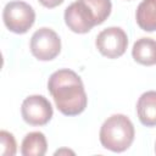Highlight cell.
Segmentation results:
<instances>
[{
    "mask_svg": "<svg viewBox=\"0 0 156 156\" xmlns=\"http://www.w3.org/2000/svg\"><path fill=\"white\" fill-rule=\"evenodd\" d=\"M155 152H156V144H155Z\"/></svg>",
    "mask_w": 156,
    "mask_h": 156,
    "instance_id": "9a60e30c",
    "label": "cell"
},
{
    "mask_svg": "<svg viewBox=\"0 0 156 156\" xmlns=\"http://www.w3.org/2000/svg\"><path fill=\"white\" fill-rule=\"evenodd\" d=\"M135 135L132 121L121 113L110 116L100 128L101 145L113 152L126 151L133 143Z\"/></svg>",
    "mask_w": 156,
    "mask_h": 156,
    "instance_id": "7a4b0ae2",
    "label": "cell"
},
{
    "mask_svg": "<svg viewBox=\"0 0 156 156\" xmlns=\"http://www.w3.org/2000/svg\"><path fill=\"white\" fill-rule=\"evenodd\" d=\"M95 45L101 55L108 58H117L126 52L128 37L122 28L108 27L98 34Z\"/></svg>",
    "mask_w": 156,
    "mask_h": 156,
    "instance_id": "5b68a950",
    "label": "cell"
},
{
    "mask_svg": "<svg viewBox=\"0 0 156 156\" xmlns=\"http://www.w3.org/2000/svg\"><path fill=\"white\" fill-rule=\"evenodd\" d=\"M83 1H85L89 5V7L93 10L98 24L105 22V20H107V17L111 13V9H112L111 0H83Z\"/></svg>",
    "mask_w": 156,
    "mask_h": 156,
    "instance_id": "7c38bea8",
    "label": "cell"
},
{
    "mask_svg": "<svg viewBox=\"0 0 156 156\" xmlns=\"http://www.w3.org/2000/svg\"><path fill=\"white\" fill-rule=\"evenodd\" d=\"M132 56L140 65H156V40L151 38L138 39L133 45Z\"/></svg>",
    "mask_w": 156,
    "mask_h": 156,
    "instance_id": "9c48e42d",
    "label": "cell"
},
{
    "mask_svg": "<svg viewBox=\"0 0 156 156\" xmlns=\"http://www.w3.org/2000/svg\"><path fill=\"white\" fill-rule=\"evenodd\" d=\"M43 6L48 7V9H54L58 5H61L65 0H38Z\"/></svg>",
    "mask_w": 156,
    "mask_h": 156,
    "instance_id": "5bb4252c",
    "label": "cell"
},
{
    "mask_svg": "<svg viewBox=\"0 0 156 156\" xmlns=\"http://www.w3.org/2000/svg\"><path fill=\"white\" fill-rule=\"evenodd\" d=\"M65 22L72 32L78 34L88 33L94 26H98L93 10L83 0L72 2L65 10Z\"/></svg>",
    "mask_w": 156,
    "mask_h": 156,
    "instance_id": "8992f818",
    "label": "cell"
},
{
    "mask_svg": "<svg viewBox=\"0 0 156 156\" xmlns=\"http://www.w3.org/2000/svg\"><path fill=\"white\" fill-rule=\"evenodd\" d=\"M61 51V39L55 30L48 27L39 28L30 38V52L40 61L54 60Z\"/></svg>",
    "mask_w": 156,
    "mask_h": 156,
    "instance_id": "277c9868",
    "label": "cell"
},
{
    "mask_svg": "<svg viewBox=\"0 0 156 156\" xmlns=\"http://www.w3.org/2000/svg\"><path fill=\"white\" fill-rule=\"evenodd\" d=\"M48 89L61 113L77 116L85 110L88 98L83 82L74 71L68 68L55 71L49 77Z\"/></svg>",
    "mask_w": 156,
    "mask_h": 156,
    "instance_id": "6da1fadb",
    "label": "cell"
},
{
    "mask_svg": "<svg viewBox=\"0 0 156 156\" xmlns=\"http://www.w3.org/2000/svg\"><path fill=\"white\" fill-rule=\"evenodd\" d=\"M0 146H1V155L2 156H13L17 150L16 140L13 135L6 130L0 132Z\"/></svg>",
    "mask_w": 156,
    "mask_h": 156,
    "instance_id": "4fadbf2b",
    "label": "cell"
},
{
    "mask_svg": "<svg viewBox=\"0 0 156 156\" xmlns=\"http://www.w3.org/2000/svg\"><path fill=\"white\" fill-rule=\"evenodd\" d=\"M2 20L9 30L16 34H24L34 24L35 12L33 7L24 1H10L4 7Z\"/></svg>",
    "mask_w": 156,
    "mask_h": 156,
    "instance_id": "3957f363",
    "label": "cell"
},
{
    "mask_svg": "<svg viewBox=\"0 0 156 156\" xmlns=\"http://www.w3.org/2000/svg\"><path fill=\"white\" fill-rule=\"evenodd\" d=\"M135 20L143 30H156V0H143L138 5Z\"/></svg>",
    "mask_w": 156,
    "mask_h": 156,
    "instance_id": "30bf717a",
    "label": "cell"
},
{
    "mask_svg": "<svg viewBox=\"0 0 156 156\" xmlns=\"http://www.w3.org/2000/svg\"><path fill=\"white\" fill-rule=\"evenodd\" d=\"M22 118L30 126H44L52 117V106L43 95L26 98L21 106Z\"/></svg>",
    "mask_w": 156,
    "mask_h": 156,
    "instance_id": "52a82bcc",
    "label": "cell"
},
{
    "mask_svg": "<svg viewBox=\"0 0 156 156\" xmlns=\"http://www.w3.org/2000/svg\"><path fill=\"white\" fill-rule=\"evenodd\" d=\"M136 113L141 124L146 127L156 126V91L149 90L140 95L136 102Z\"/></svg>",
    "mask_w": 156,
    "mask_h": 156,
    "instance_id": "ba28073f",
    "label": "cell"
},
{
    "mask_svg": "<svg viewBox=\"0 0 156 156\" xmlns=\"http://www.w3.org/2000/svg\"><path fill=\"white\" fill-rule=\"evenodd\" d=\"M46 150V138L41 132H30L22 140L21 154L23 156H43Z\"/></svg>",
    "mask_w": 156,
    "mask_h": 156,
    "instance_id": "8fae6325",
    "label": "cell"
}]
</instances>
